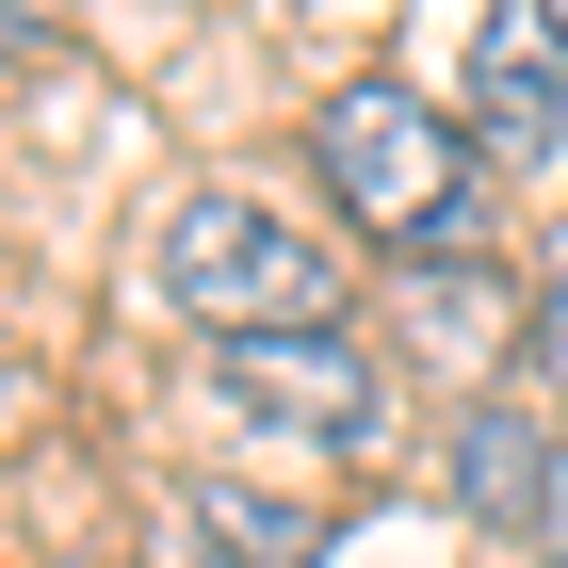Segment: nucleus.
<instances>
[{
    "instance_id": "nucleus-7",
    "label": "nucleus",
    "mask_w": 568,
    "mask_h": 568,
    "mask_svg": "<svg viewBox=\"0 0 568 568\" xmlns=\"http://www.w3.org/2000/svg\"><path fill=\"white\" fill-rule=\"evenodd\" d=\"M520 390H536V406L568 423V276H552V293L520 308Z\"/></svg>"
},
{
    "instance_id": "nucleus-2",
    "label": "nucleus",
    "mask_w": 568,
    "mask_h": 568,
    "mask_svg": "<svg viewBox=\"0 0 568 568\" xmlns=\"http://www.w3.org/2000/svg\"><path fill=\"white\" fill-rule=\"evenodd\" d=\"M308 195H325V227L374 244V261H455L487 163H471V131H455L423 82L357 65V82H325V114H308Z\"/></svg>"
},
{
    "instance_id": "nucleus-5",
    "label": "nucleus",
    "mask_w": 568,
    "mask_h": 568,
    "mask_svg": "<svg viewBox=\"0 0 568 568\" xmlns=\"http://www.w3.org/2000/svg\"><path fill=\"white\" fill-rule=\"evenodd\" d=\"M552 438H568L552 406H520V390H487L471 423H455V504H471L487 536H520V520H536V487H552Z\"/></svg>"
},
{
    "instance_id": "nucleus-6",
    "label": "nucleus",
    "mask_w": 568,
    "mask_h": 568,
    "mask_svg": "<svg viewBox=\"0 0 568 568\" xmlns=\"http://www.w3.org/2000/svg\"><path fill=\"white\" fill-rule=\"evenodd\" d=\"M179 536H212V552H179V568H308L325 552V520L276 504V487H179Z\"/></svg>"
},
{
    "instance_id": "nucleus-1",
    "label": "nucleus",
    "mask_w": 568,
    "mask_h": 568,
    "mask_svg": "<svg viewBox=\"0 0 568 568\" xmlns=\"http://www.w3.org/2000/svg\"><path fill=\"white\" fill-rule=\"evenodd\" d=\"M146 293H163L195 342H342L357 261H342L325 212L261 195V179H195V195L146 227Z\"/></svg>"
},
{
    "instance_id": "nucleus-8",
    "label": "nucleus",
    "mask_w": 568,
    "mask_h": 568,
    "mask_svg": "<svg viewBox=\"0 0 568 568\" xmlns=\"http://www.w3.org/2000/svg\"><path fill=\"white\" fill-rule=\"evenodd\" d=\"M520 536H536V552L568 568V438H552V487H536V520H520Z\"/></svg>"
},
{
    "instance_id": "nucleus-3",
    "label": "nucleus",
    "mask_w": 568,
    "mask_h": 568,
    "mask_svg": "<svg viewBox=\"0 0 568 568\" xmlns=\"http://www.w3.org/2000/svg\"><path fill=\"white\" fill-rule=\"evenodd\" d=\"M195 406H227V438H261V455H357L390 390H374L357 342H212Z\"/></svg>"
},
{
    "instance_id": "nucleus-4",
    "label": "nucleus",
    "mask_w": 568,
    "mask_h": 568,
    "mask_svg": "<svg viewBox=\"0 0 568 568\" xmlns=\"http://www.w3.org/2000/svg\"><path fill=\"white\" fill-rule=\"evenodd\" d=\"M455 131L504 179L568 163V17L552 0H487L471 33H455Z\"/></svg>"
}]
</instances>
